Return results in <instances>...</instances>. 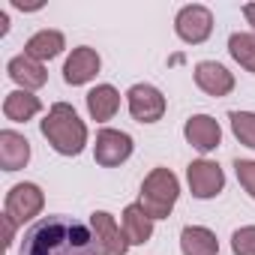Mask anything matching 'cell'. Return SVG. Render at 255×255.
I'll return each mask as SVG.
<instances>
[{"mask_svg":"<svg viewBox=\"0 0 255 255\" xmlns=\"http://www.w3.org/2000/svg\"><path fill=\"white\" fill-rule=\"evenodd\" d=\"M27 162H30V141L15 129H3L0 132V168L18 171Z\"/></svg>","mask_w":255,"mask_h":255,"instance_id":"13","label":"cell"},{"mask_svg":"<svg viewBox=\"0 0 255 255\" xmlns=\"http://www.w3.org/2000/svg\"><path fill=\"white\" fill-rule=\"evenodd\" d=\"M45 207V195L36 183H15L9 192H6V204H3V213L9 219H15L18 225H24L27 219L39 216Z\"/></svg>","mask_w":255,"mask_h":255,"instance_id":"4","label":"cell"},{"mask_svg":"<svg viewBox=\"0 0 255 255\" xmlns=\"http://www.w3.org/2000/svg\"><path fill=\"white\" fill-rule=\"evenodd\" d=\"M183 135H186V141H189L198 153H210V150H216L219 141H222L219 120H213L210 114H195V117H189L186 126H183Z\"/></svg>","mask_w":255,"mask_h":255,"instance_id":"10","label":"cell"},{"mask_svg":"<svg viewBox=\"0 0 255 255\" xmlns=\"http://www.w3.org/2000/svg\"><path fill=\"white\" fill-rule=\"evenodd\" d=\"M39 129H42V138L60 156H78L87 144V126L75 114V108L66 105V102H54L48 108L45 120L39 123Z\"/></svg>","mask_w":255,"mask_h":255,"instance_id":"2","label":"cell"},{"mask_svg":"<svg viewBox=\"0 0 255 255\" xmlns=\"http://www.w3.org/2000/svg\"><path fill=\"white\" fill-rule=\"evenodd\" d=\"M42 111V102H39V96H33L30 90H12V93H6V99H3V114H6V120H12V123H27L30 117H36Z\"/></svg>","mask_w":255,"mask_h":255,"instance_id":"18","label":"cell"},{"mask_svg":"<svg viewBox=\"0 0 255 255\" xmlns=\"http://www.w3.org/2000/svg\"><path fill=\"white\" fill-rule=\"evenodd\" d=\"M117 108H120V93L111 84H96L87 93V111H90L93 120L105 123V120H111L117 114Z\"/></svg>","mask_w":255,"mask_h":255,"instance_id":"19","label":"cell"},{"mask_svg":"<svg viewBox=\"0 0 255 255\" xmlns=\"http://www.w3.org/2000/svg\"><path fill=\"white\" fill-rule=\"evenodd\" d=\"M6 72H9V78L21 87V90H39L45 81H48V72H45V66L39 63V60H33V57H27V54H18V57H12L9 60V66H6Z\"/></svg>","mask_w":255,"mask_h":255,"instance_id":"14","label":"cell"},{"mask_svg":"<svg viewBox=\"0 0 255 255\" xmlns=\"http://www.w3.org/2000/svg\"><path fill=\"white\" fill-rule=\"evenodd\" d=\"M120 228L126 234V240H129V246H141L153 237V219L144 213V207L135 201L123 210V219H120Z\"/></svg>","mask_w":255,"mask_h":255,"instance_id":"15","label":"cell"},{"mask_svg":"<svg viewBox=\"0 0 255 255\" xmlns=\"http://www.w3.org/2000/svg\"><path fill=\"white\" fill-rule=\"evenodd\" d=\"M228 51L246 72H255V33H231Z\"/></svg>","mask_w":255,"mask_h":255,"instance_id":"20","label":"cell"},{"mask_svg":"<svg viewBox=\"0 0 255 255\" xmlns=\"http://www.w3.org/2000/svg\"><path fill=\"white\" fill-rule=\"evenodd\" d=\"M231 252L234 255H255V225H243L231 234Z\"/></svg>","mask_w":255,"mask_h":255,"instance_id":"22","label":"cell"},{"mask_svg":"<svg viewBox=\"0 0 255 255\" xmlns=\"http://www.w3.org/2000/svg\"><path fill=\"white\" fill-rule=\"evenodd\" d=\"M9 30V18H6V12H0V33H6Z\"/></svg>","mask_w":255,"mask_h":255,"instance_id":"26","label":"cell"},{"mask_svg":"<svg viewBox=\"0 0 255 255\" xmlns=\"http://www.w3.org/2000/svg\"><path fill=\"white\" fill-rule=\"evenodd\" d=\"M186 180H189V192L195 198H216L225 186V174L216 162L210 159H195L186 165Z\"/></svg>","mask_w":255,"mask_h":255,"instance_id":"8","label":"cell"},{"mask_svg":"<svg viewBox=\"0 0 255 255\" xmlns=\"http://www.w3.org/2000/svg\"><path fill=\"white\" fill-rule=\"evenodd\" d=\"M63 48H66V39H63L60 30H39V33H33L27 39L24 54L33 57V60H39V63H45V60H54Z\"/></svg>","mask_w":255,"mask_h":255,"instance_id":"17","label":"cell"},{"mask_svg":"<svg viewBox=\"0 0 255 255\" xmlns=\"http://www.w3.org/2000/svg\"><path fill=\"white\" fill-rule=\"evenodd\" d=\"M174 30H177V36H180L186 45H201V42L210 36V30H213V12H210L207 6L189 3V6H183V9L177 12Z\"/></svg>","mask_w":255,"mask_h":255,"instance_id":"6","label":"cell"},{"mask_svg":"<svg viewBox=\"0 0 255 255\" xmlns=\"http://www.w3.org/2000/svg\"><path fill=\"white\" fill-rule=\"evenodd\" d=\"M90 231H93V237H96V243L105 255H126V249H129V240H126L123 228L105 210L90 213Z\"/></svg>","mask_w":255,"mask_h":255,"instance_id":"9","label":"cell"},{"mask_svg":"<svg viewBox=\"0 0 255 255\" xmlns=\"http://www.w3.org/2000/svg\"><path fill=\"white\" fill-rule=\"evenodd\" d=\"M243 15H246V21L252 24V33H255V3H246V6H243Z\"/></svg>","mask_w":255,"mask_h":255,"instance_id":"25","label":"cell"},{"mask_svg":"<svg viewBox=\"0 0 255 255\" xmlns=\"http://www.w3.org/2000/svg\"><path fill=\"white\" fill-rule=\"evenodd\" d=\"M195 84L207 96H228L234 90V75L216 60H201L195 63Z\"/></svg>","mask_w":255,"mask_h":255,"instance_id":"12","label":"cell"},{"mask_svg":"<svg viewBox=\"0 0 255 255\" xmlns=\"http://www.w3.org/2000/svg\"><path fill=\"white\" fill-rule=\"evenodd\" d=\"M132 156V138L120 129H99L93 144V159L102 168H117Z\"/></svg>","mask_w":255,"mask_h":255,"instance_id":"5","label":"cell"},{"mask_svg":"<svg viewBox=\"0 0 255 255\" xmlns=\"http://www.w3.org/2000/svg\"><path fill=\"white\" fill-rule=\"evenodd\" d=\"M99 66H102V60H99V54H96L93 48H87V45L72 48V54H69L66 63H63V81L72 84V87L87 84L90 78H96Z\"/></svg>","mask_w":255,"mask_h":255,"instance_id":"11","label":"cell"},{"mask_svg":"<svg viewBox=\"0 0 255 255\" xmlns=\"http://www.w3.org/2000/svg\"><path fill=\"white\" fill-rule=\"evenodd\" d=\"M180 252L183 255H216L219 252V240L204 225H186L180 231Z\"/></svg>","mask_w":255,"mask_h":255,"instance_id":"16","label":"cell"},{"mask_svg":"<svg viewBox=\"0 0 255 255\" xmlns=\"http://www.w3.org/2000/svg\"><path fill=\"white\" fill-rule=\"evenodd\" d=\"M234 171H237L240 186L255 198V159H234Z\"/></svg>","mask_w":255,"mask_h":255,"instance_id":"23","label":"cell"},{"mask_svg":"<svg viewBox=\"0 0 255 255\" xmlns=\"http://www.w3.org/2000/svg\"><path fill=\"white\" fill-rule=\"evenodd\" d=\"M15 228H18V222L9 219V216L3 213V243H6V246H12V240H15Z\"/></svg>","mask_w":255,"mask_h":255,"instance_id":"24","label":"cell"},{"mask_svg":"<svg viewBox=\"0 0 255 255\" xmlns=\"http://www.w3.org/2000/svg\"><path fill=\"white\" fill-rule=\"evenodd\" d=\"M126 102H129L132 120L138 123H156L165 114V96L153 84H132L126 93Z\"/></svg>","mask_w":255,"mask_h":255,"instance_id":"7","label":"cell"},{"mask_svg":"<svg viewBox=\"0 0 255 255\" xmlns=\"http://www.w3.org/2000/svg\"><path fill=\"white\" fill-rule=\"evenodd\" d=\"M90 225L72 216H45L24 231L18 255H99Z\"/></svg>","mask_w":255,"mask_h":255,"instance_id":"1","label":"cell"},{"mask_svg":"<svg viewBox=\"0 0 255 255\" xmlns=\"http://www.w3.org/2000/svg\"><path fill=\"white\" fill-rule=\"evenodd\" d=\"M177 195H180V183H177L174 171L171 168H153L141 183L138 204L156 222V219H168V213L177 204Z\"/></svg>","mask_w":255,"mask_h":255,"instance_id":"3","label":"cell"},{"mask_svg":"<svg viewBox=\"0 0 255 255\" xmlns=\"http://www.w3.org/2000/svg\"><path fill=\"white\" fill-rule=\"evenodd\" d=\"M231 120V132L240 144L252 147L255 150V111H231L228 114Z\"/></svg>","mask_w":255,"mask_h":255,"instance_id":"21","label":"cell"}]
</instances>
